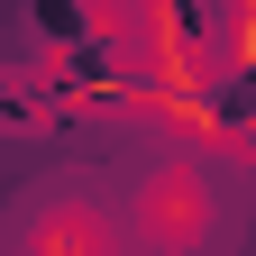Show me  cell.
<instances>
[{
    "instance_id": "6da1fadb",
    "label": "cell",
    "mask_w": 256,
    "mask_h": 256,
    "mask_svg": "<svg viewBox=\"0 0 256 256\" xmlns=\"http://www.w3.org/2000/svg\"><path fill=\"white\" fill-rule=\"evenodd\" d=\"M18 256H128V220L101 202V183L64 174L18 202Z\"/></svg>"
},
{
    "instance_id": "7a4b0ae2",
    "label": "cell",
    "mask_w": 256,
    "mask_h": 256,
    "mask_svg": "<svg viewBox=\"0 0 256 256\" xmlns=\"http://www.w3.org/2000/svg\"><path fill=\"white\" fill-rule=\"evenodd\" d=\"M119 220H128V247H146V256H202L220 238V192L202 183V165H156Z\"/></svg>"
}]
</instances>
